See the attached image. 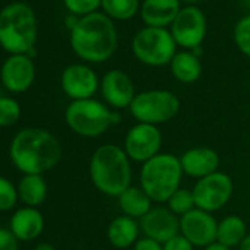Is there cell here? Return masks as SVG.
Here are the masks:
<instances>
[{"mask_svg": "<svg viewBox=\"0 0 250 250\" xmlns=\"http://www.w3.org/2000/svg\"><path fill=\"white\" fill-rule=\"evenodd\" d=\"M216 229L218 221L215 216L197 208L180 218V234L194 247L205 249L216 243Z\"/></svg>", "mask_w": 250, "mask_h": 250, "instance_id": "cell-12", "label": "cell"}, {"mask_svg": "<svg viewBox=\"0 0 250 250\" xmlns=\"http://www.w3.org/2000/svg\"><path fill=\"white\" fill-rule=\"evenodd\" d=\"M237 249L238 250H250V232L246 235V238L240 243V246Z\"/></svg>", "mask_w": 250, "mask_h": 250, "instance_id": "cell-34", "label": "cell"}, {"mask_svg": "<svg viewBox=\"0 0 250 250\" xmlns=\"http://www.w3.org/2000/svg\"><path fill=\"white\" fill-rule=\"evenodd\" d=\"M37 31V18L30 5L14 2L0 11V46L11 55L31 53Z\"/></svg>", "mask_w": 250, "mask_h": 250, "instance_id": "cell-4", "label": "cell"}, {"mask_svg": "<svg viewBox=\"0 0 250 250\" xmlns=\"http://www.w3.org/2000/svg\"><path fill=\"white\" fill-rule=\"evenodd\" d=\"M44 229V218L36 208H22L11 219V231L20 241H31Z\"/></svg>", "mask_w": 250, "mask_h": 250, "instance_id": "cell-19", "label": "cell"}, {"mask_svg": "<svg viewBox=\"0 0 250 250\" xmlns=\"http://www.w3.org/2000/svg\"><path fill=\"white\" fill-rule=\"evenodd\" d=\"M183 3H187V6H197V3L203 2V0H180Z\"/></svg>", "mask_w": 250, "mask_h": 250, "instance_id": "cell-37", "label": "cell"}, {"mask_svg": "<svg viewBox=\"0 0 250 250\" xmlns=\"http://www.w3.org/2000/svg\"><path fill=\"white\" fill-rule=\"evenodd\" d=\"M21 106L12 97H0V127H9L18 122Z\"/></svg>", "mask_w": 250, "mask_h": 250, "instance_id": "cell-28", "label": "cell"}, {"mask_svg": "<svg viewBox=\"0 0 250 250\" xmlns=\"http://www.w3.org/2000/svg\"><path fill=\"white\" fill-rule=\"evenodd\" d=\"M65 121L75 134L94 139L104 134L112 125L118 124L121 115L96 99H84L74 100L68 104Z\"/></svg>", "mask_w": 250, "mask_h": 250, "instance_id": "cell-6", "label": "cell"}, {"mask_svg": "<svg viewBox=\"0 0 250 250\" xmlns=\"http://www.w3.org/2000/svg\"><path fill=\"white\" fill-rule=\"evenodd\" d=\"M177 43L168 28L145 27L133 39L131 50L136 59L147 66L169 65L177 53Z\"/></svg>", "mask_w": 250, "mask_h": 250, "instance_id": "cell-7", "label": "cell"}, {"mask_svg": "<svg viewBox=\"0 0 250 250\" xmlns=\"http://www.w3.org/2000/svg\"><path fill=\"white\" fill-rule=\"evenodd\" d=\"M234 43L237 49L247 58H250V14L237 21L232 31Z\"/></svg>", "mask_w": 250, "mask_h": 250, "instance_id": "cell-27", "label": "cell"}, {"mask_svg": "<svg viewBox=\"0 0 250 250\" xmlns=\"http://www.w3.org/2000/svg\"><path fill=\"white\" fill-rule=\"evenodd\" d=\"M100 91L104 102L113 110L130 107L137 94L131 77L121 69H110L103 75Z\"/></svg>", "mask_w": 250, "mask_h": 250, "instance_id": "cell-14", "label": "cell"}, {"mask_svg": "<svg viewBox=\"0 0 250 250\" xmlns=\"http://www.w3.org/2000/svg\"><path fill=\"white\" fill-rule=\"evenodd\" d=\"M133 250H164V244H161L149 237H142L133 246Z\"/></svg>", "mask_w": 250, "mask_h": 250, "instance_id": "cell-33", "label": "cell"}, {"mask_svg": "<svg viewBox=\"0 0 250 250\" xmlns=\"http://www.w3.org/2000/svg\"><path fill=\"white\" fill-rule=\"evenodd\" d=\"M168 209L175 213L177 216H183L186 213H188L190 210L196 209V202H194V196L193 191L188 188H178L169 199H168Z\"/></svg>", "mask_w": 250, "mask_h": 250, "instance_id": "cell-26", "label": "cell"}, {"mask_svg": "<svg viewBox=\"0 0 250 250\" xmlns=\"http://www.w3.org/2000/svg\"><path fill=\"white\" fill-rule=\"evenodd\" d=\"M180 158L172 153H159L140 169V187L156 203H167L183 181Z\"/></svg>", "mask_w": 250, "mask_h": 250, "instance_id": "cell-5", "label": "cell"}, {"mask_svg": "<svg viewBox=\"0 0 250 250\" xmlns=\"http://www.w3.org/2000/svg\"><path fill=\"white\" fill-rule=\"evenodd\" d=\"M140 229L145 237L165 244L180 234V216L172 213L168 208L156 206L142 218Z\"/></svg>", "mask_w": 250, "mask_h": 250, "instance_id": "cell-16", "label": "cell"}, {"mask_svg": "<svg viewBox=\"0 0 250 250\" xmlns=\"http://www.w3.org/2000/svg\"><path fill=\"white\" fill-rule=\"evenodd\" d=\"M36 78V66L28 55H11L0 68V80L12 93L27 91Z\"/></svg>", "mask_w": 250, "mask_h": 250, "instance_id": "cell-15", "label": "cell"}, {"mask_svg": "<svg viewBox=\"0 0 250 250\" xmlns=\"http://www.w3.org/2000/svg\"><path fill=\"white\" fill-rule=\"evenodd\" d=\"M18 241L11 229L0 228V250H18Z\"/></svg>", "mask_w": 250, "mask_h": 250, "instance_id": "cell-31", "label": "cell"}, {"mask_svg": "<svg viewBox=\"0 0 250 250\" xmlns=\"http://www.w3.org/2000/svg\"><path fill=\"white\" fill-rule=\"evenodd\" d=\"M152 202L153 200L149 197V194L137 186L128 187L118 197V205L122 210V215H127L134 219H142L145 215H147L149 210L153 208Z\"/></svg>", "mask_w": 250, "mask_h": 250, "instance_id": "cell-22", "label": "cell"}, {"mask_svg": "<svg viewBox=\"0 0 250 250\" xmlns=\"http://www.w3.org/2000/svg\"><path fill=\"white\" fill-rule=\"evenodd\" d=\"M164 250H194V246L186 237L178 234L164 244Z\"/></svg>", "mask_w": 250, "mask_h": 250, "instance_id": "cell-32", "label": "cell"}, {"mask_svg": "<svg viewBox=\"0 0 250 250\" xmlns=\"http://www.w3.org/2000/svg\"><path fill=\"white\" fill-rule=\"evenodd\" d=\"M69 43L80 59L88 63H102L115 55L118 31L109 17L103 12H96L78 20L71 30Z\"/></svg>", "mask_w": 250, "mask_h": 250, "instance_id": "cell-2", "label": "cell"}, {"mask_svg": "<svg viewBox=\"0 0 250 250\" xmlns=\"http://www.w3.org/2000/svg\"><path fill=\"white\" fill-rule=\"evenodd\" d=\"M171 72L174 78L183 84H193L196 83L202 75V62L200 58L196 56L190 50H181L177 52L172 58L171 63Z\"/></svg>", "mask_w": 250, "mask_h": 250, "instance_id": "cell-21", "label": "cell"}, {"mask_svg": "<svg viewBox=\"0 0 250 250\" xmlns=\"http://www.w3.org/2000/svg\"><path fill=\"white\" fill-rule=\"evenodd\" d=\"M202 250H232V249L225 247V246H222V244H219V243H213V244H210V246H208V247H205V249H202Z\"/></svg>", "mask_w": 250, "mask_h": 250, "instance_id": "cell-35", "label": "cell"}, {"mask_svg": "<svg viewBox=\"0 0 250 250\" xmlns=\"http://www.w3.org/2000/svg\"><path fill=\"white\" fill-rule=\"evenodd\" d=\"M247 224L238 215H228L218 222L216 243L225 247H238L247 235Z\"/></svg>", "mask_w": 250, "mask_h": 250, "instance_id": "cell-23", "label": "cell"}, {"mask_svg": "<svg viewBox=\"0 0 250 250\" xmlns=\"http://www.w3.org/2000/svg\"><path fill=\"white\" fill-rule=\"evenodd\" d=\"M191 191L196 208L213 213L229 202L234 191V184L228 174L216 171L205 178L197 180Z\"/></svg>", "mask_w": 250, "mask_h": 250, "instance_id": "cell-9", "label": "cell"}, {"mask_svg": "<svg viewBox=\"0 0 250 250\" xmlns=\"http://www.w3.org/2000/svg\"><path fill=\"white\" fill-rule=\"evenodd\" d=\"M18 188L5 177L0 175V210H9L17 205Z\"/></svg>", "mask_w": 250, "mask_h": 250, "instance_id": "cell-30", "label": "cell"}, {"mask_svg": "<svg viewBox=\"0 0 250 250\" xmlns=\"http://www.w3.org/2000/svg\"><path fill=\"white\" fill-rule=\"evenodd\" d=\"M140 224L127 215H119L110 221L107 225V240L119 250H125L134 246L139 240Z\"/></svg>", "mask_w": 250, "mask_h": 250, "instance_id": "cell-20", "label": "cell"}, {"mask_svg": "<svg viewBox=\"0 0 250 250\" xmlns=\"http://www.w3.org/2000/svg\"><path fill=\"white\" fill-rule=\"evenodd\" d=\"M181 102L178 96L169 90H146L137 93L130 112L137 122L159 125L177 116Z\"/></svg>", "mask_w": 250, "mask_h": 250, "instance_id": "cell-8", "label": "cell"}, {"mask_svg": "<svg viewBox=\"0 0 250 250\" xmlns=\"http://www.w3.org/2000/svg\"><path fill=\"white\" fill-rule=\"evenodd\" d=\"M63 5L71 15L83 18L99 12L102 9V0H63Z\"/></svg>", "mask_w": 250, "mask_h": 250, "instance_id": "cell-29", "label": "cell"}, {"mask_svg": "<svg viewBox=\"0 0 250 250\" xmlns=\"http://www.w3.org/2000/svg\"><path fill=\"white\" fill-rule=\"evenodd\" d=\"M181 11L180 0H143L140 17L146 27L168 28Z\"/></svg>", "mask_w": 250, "mask_h": 250, "instance_id": "cell-18", "label": "cell"}, {"mask_svg": "<svg viewBox=\"0 0 250 250\" xmlns=\"http://www.w3.org/2000/svg\"><path fill=\"white\" fill-rule=\"evenodd\" d=\"M61 87L63 93L74 100L93 99L100 81L93 68L84 63H72L66 66L61 75Z\"/></svg>", "mask_w": 250, "mask_h": 250, "instance_id": "cell-13", "label": "cell"}, {"mask_svg": "<svg viewBox=\"0 0 250 250\" xmlns=\"http://www.w3.org/2000/svg\"><path fill=\"white\" fill-rule=\"evenodd\" d=\"M36 250H56V249H55V246L50 244V243H40V244L36 247Z\"/></svg>", "mask_w": 250, "mask_h": 250, "instance_id": "cell-36", "label": "cell"}, {"mask_svg": "<svg viewBox=\"0 0 250 250\" xmlns=\"http://www.w3.org/2000/svg\"><path fill=\"white\" fill-rule=\"evenodd\" d=\"M180 162L186 175L200 180L216 172L219 169L221 159L216 150L206 146H199L186 150L180 156Z\"/></svg>", "mask_w": 250, "mask_h": 250, "instance_id": "cell-17", "label": "cell"}, {"mask_svg": "<svg viewBox=\"0 0 250 250\" xmlns=\"http://www.w3.org/2000/svg\"><path fill=\"white\" fill-rule=\"evenodd\" d=\"M140 0H102V12L112 21H128L140 12Z\"/></svg>", "mask_w": 250, "mask_h": 250, "instance_id": "cell-25", "label": "cell"}, {"mask_svg": "<svg viewBox=\"0 0 250 250\" xmlns=\"http://www.w3.org/2000/svg\"><path fill=\"white\" fill-rule=\"evenodd\" d=\"M169 31L177 46L183 47L184 50H193L200 47L206 37V17L197 6H184L171 24Z\"/></svg>", "mask_w": 250, "mask_h": 250, "instance_id": "cell-10", "label": "cell"}, {"mask_svg": "<svg viewBox=\"0 0 250 250\" xmlns=\"http://www.w3.org/2000/svg\"><path fill=\"white\" fill-rule=\"evenodd\" d=\"M18 196L30 208L40 206L47 197V183L43 175H24L18 184Z\"/></svg>", "mask_w": 250, "mask_h": 250, "instance_id": "cell-24", "label": "cell"}, {"mask_svg": "<svg viewBox=\"0 0 250 250\" xmlns=\"http://www.w3.org/2000/svg\"><path fill=\"white\" fill-rule=\"evenodd\" d=\"M9 153L14 165L24 175H42L59 164L62 147L50 131L25 128L14 137Z\"/></svg>", "mask_w": 250, "mask_h": 250, "instance_id": "cell-1", "label": "cell"}, {"mask_svg": "<svg viewBox=\"0 0 250 250\" xmlns=\"http://www.w3.org/2000/svg\"><path fill=\"white\" fill-rule=\"evenodd\" d=\"M88 171L93 186L109 197H119L131 187V159L118 145L109 143L97 147L91 155Z\"/></svg>", "mask_w": 250, "mask_h": 250, "instance_id": "cell-3", "label": "cell"}, {"mask_svg": "<svg viewBox=\"0 0 250 250\" xmlns=\"http://www.w3.org/2000/svg\"><path fill=\"white\" fill-rule=\"evenodd\" d=\"M162 133L158 125L137 122L128 130L124 140V150L128 158L139 164H146L161 153Z\"/></svg>", "mask_w": 250, "mask_h": 250, "instance_id": "cell-11", "label": "cell"}]
</instances>
